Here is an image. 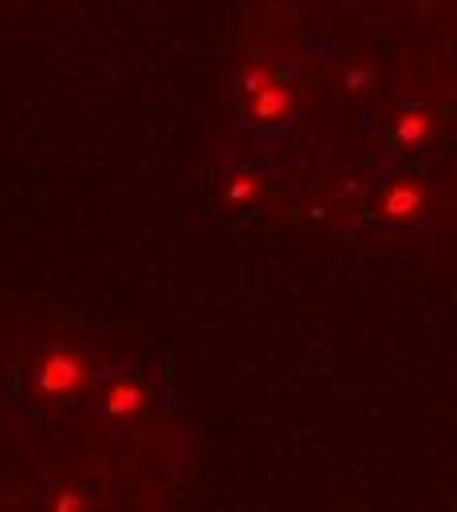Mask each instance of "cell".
<instances>
[{
    "instance_id": "obj_2",
    "label": "cell",
    "mask_w": 457,
    "mask_h": 512,
    "mask_svg": "<svg viewBox=\"0 0 457 512\" xmlns=\"http://www.w3.org/2000/svg\"><path fill=\"white\" fill-rule=\"evenodd\" d=\"M383 217L387 221H418L426 213V190L414 186V182H398L391 190L383 193Z\"/></svg>"
},
{
    "instance_id": "obj_7",
    "label": "cell",
    "mask_w": 457,
    "mask_h": 512,
    "mask_svg": "<svg viewBox=\"0 0 457 512\" xmlns=\"http://www.w3.org/2000/svg\"><path fill=\"white\" fill-rule=\"evenodd\" d=\"M253 193H257V178L241 174V178H233V186H229V201H249Z\"/></svg>"
},
{
    "instance_id": "obj_4",
    "label": "cell",
    "mask_w": 457,
    "mask_h": 512,
    "mask_svg": "<svg viewBox=\"0 0 457 512\" xmlns=\"http://www.w3.org/2000/svg\"><path fill=\"white\" fill-rule=\"evenodd\" d=\"M146 402H150V394L134 383V379H115V383L107 386V398H103L107 414H115V418H134V414H142Z\"/></svg>"
},
{
    "instance_id": "obj_5",
    "label": "cell",
    "mask_w": 457,
    "mask_h": 512,
    "mask_svg": "<svg viewBox=\"0 0 457 512\" xmlns=\"http://www.w3.org/2000/svg\"><path fill=\"white\" fill-rule=\"evenodd\" d=\"M430 111H422V107H410V111H402L398 115V123H394V138L402 142V146H422L426 138H430Z\"/></svg>"
},
{
    "instance_id": "obj_1",
    "label": "cell",
    "mask_w": 457,
    "mask_h": 512,
    "mask_svg": "<svg viewBox=\"0 0 457 512\" xmlns=\"http://www.w3.org/2000/svg\"><path fill=\"white\" fill-rule=\"evenodd\" d=\"M36 383L44 394H75L79 386L87 383V359L79 351H67V347H56L44 363H40V375Z\"/></svg>"
},
{
    "instance_id": "obj_3",
    "label": "cell",
    "mask_w": 457,
    "mask_h": 512,
    "mask_svg": "<svg viewBox=\"0 0 457 512\" xmlns=\"http://www.w3.org/2000/svg\"><path fill=\"white\" fill-rule=\"evenodd\" d=\"M288 111H292V95H288L280 83H276V87H264L257 95H249V119H253V123H264V127L284 123Z\"/></svg>"
},
{
    "instance_id": "obj_9",
    "label": "cell",
    "mask_w": 457,
    "mask_h": 512,
    "mask_svg": "<svg viewBox=\"0 0 457 512\" xmlns=\"http://www.w3.org/2000/svg\"><path fill=\"white\" fill-rule=\"evenodd\" d=\"M56 509H83V501H79L75 493H60V497H56Z\"/></svg>"
},
{
    "instance_id": "obj_8",
    "label": "cell",
    "mask_w": 457,
    "mask_h": 512,
    "mask_svg": "<svg viewBox=\"0 0 457 512\" xmlns=\"http://www.w3.org/2000/svg\"><path fill=\"white\" fill-rule=\"evenodd\" d=\"M367 79H371V71H367V67H359V71H351V75H347V83H351L355 91H363V87H367Z\"/></svg>"
},
{
    "instance_id": "obj_6",
    "label": "cell",
    "mask_w": 457,
    "mask_h": 512,
    "mask_svg": "<svg viewBox=\"0 0 457 512\" xmlns=\"http://www.w3.org/2000/svg\"><path fill=\"white\" fill-rule=\"evenodd\" d=\"M276 83H284V71H280V67H264V64H253L249 71H245V79H241L245 95H257V91L276 87Z\"/></svg>"
}]
</instances>
